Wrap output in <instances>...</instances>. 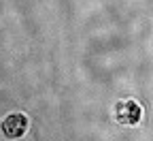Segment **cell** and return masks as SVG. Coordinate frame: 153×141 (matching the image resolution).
I'll list each match as a JSON object with an SVG mask.
<instances>
[{
    "label": "cell",
    "instance_id": "obj_1",
    "mask_svg": "<svg viewBox=\"0 0 153 141\" xmlns=\"http://www.w3.org/2000/svg\"><path fill=\"white\" fill-rule=\"evenodd\" d=\"M140 115H143V109L134 98H123V100L115 103L113 118H115V122L121 124V126H136L140 122Z\"/></svg>",
    "mask_w": 153,
    "mask_h": 141
},
{
    "label": "cell",
    "instance_id": "obj_2",
    "mask_svg": "<svg viewBox=\"0 0 153 141\" xmlns=\"http://www.w3.org/2000/svg\"><path fill=\"white\" fill-rule=\"evenodd\" d=\"M0 128H2L4 137H9V139H19V137H24L26 130H28V118H26L24 113H9V115L2 120Z\"/></svg>",
    "mask_w": 153,
    "mask_h": 141
}]
</instances>
